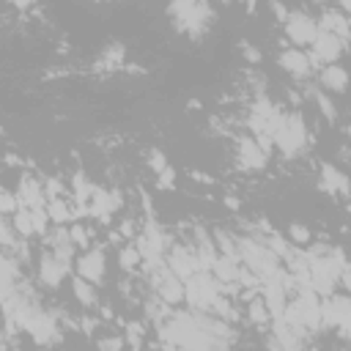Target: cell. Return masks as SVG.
I'll return each mask as SVG.
<instances>
[{
    "instance_id": "obj_38",
    "label": "cell",
    "mask_w": 351,
    "mask_h": 351,
    "mask_svg": "<svg viewBox=\"0 0 351 351\" xmlns=\"http://www.w3.org/2000/svg\"><path fill=\"white\" fill-rule=\"evenodd\" d=\"M244 5H247V8L252 11V8H255V0H244Z\"/></svg>"
},
{
    "instance_id": "obj_36",
    "label": "cell",
    "mask_w": 351,
    "mask_h": 351,
    "mask_svg": "<svg viewBox=\"0 0 351 351\" xmlns=\"http://www.w3.org/2000/svg\"><path fill=\"white\" fill-rule=\"evenodd\" d=\"M121 233H123V236H129V233H134V228H132V222H123V225H121Z\"/></svg>"
},
{
    "instance_id": "obj_16",
    "label": "cell",
    "mask_w": 351,
    "mask_h": 351,
    "mask_svg": "<svg viewBox=\"0 0 351 351\" xmlns=\"http://www.w3.org/2000/svg\"><path fill=\"white\" fill-rule=\"evenodd\" d=\"M44 197H47V192H44L33 178H22V181H19V206L41 208V206H44Z\"/></svg>"
},
{
    "instance_id": "obj_32",
    "label": "cell",
    "mask_w": 351,
    "mask_h": 351,
    "mask_svg": "<svg viewBox=\"0 0 351 351\" xmlns=\"http://www.w3.org/2000/svg\"><path fill=\"white\" fill-rule=\"evenodd\" d=\"M173 178H176V176H173V170H170V167H165V170L159 173V186H165V189H167V186H173Z\"/></svg>"
},
{
    "instance_id": "obj_23",
    "label": "cell",
    "mask_w": 351,
    "mask_h": 351,
    "mask_svg": "<svg viewBox=\"0 0 351 351\" xmlns=\"http://www.w3.org/2000/svg\"><path fill=\"white\" fill-rule=\"evenodd\" d=\"M247 313H250V321H252V324H266V321L271 318V313H269V307H266V302H263V299L250 302Z\"/></svg>"
},
{
    "instance_id": "obj_4",
    "label": "cell",
    "mask_w": 351,
    "mask_h": 351,
    "mask_svg": "<svg viewBox=\"0 0 351 351\" xmlns=\"http://www.w3.org/2000/svg\"><path fill=\"white\" fill-rule=\"evenodd\" d=\"M239 261L250 269V271H255V274H261V277H266L269 271H274L280 263V255L266 244V241H261V239H239Z\"/></svg>"
},
{
    "instance_id": "obj_30",
    "label": "cell",
    "mask_w": 351,
    "mask_h": 351,
    "mask_svg": "<svg viewBox=\"0 0 351 351\" xmlns=\"http://www.w3.org/2000/svg\"><path fill=\"white\" fill-rule=\"evenodd\" d=\"M148 165L154 167V173H162V170L167 167V159H165V154H162V151H156V148H154V151L148 154Z\"/></svg>"
},
{
    "instance_id": "obj_35",
    "label": "cell",
    "mask_w": 351,
    "mask_h": 351,
    "mask_svg": "<svg viewBox=\"0 0 351 351\" xmlns=\"http://www.w3.org/2000/svg\"><path fill=\"white\" fill-rule=\"evenodd\" d=\"M244 55H247L250 60H258V52H255V49H252V47L247 44V41H244Z\"/></svg>"
},
{
    "instance_id": "obj_9",
    "label": "cell",
    "mask_w": 351,
    "mask_h": 351,
    "mask_svg": "<svg viewBox=\"0 0 351 351\" xmlns=\"http://www.w3.org/2000/svg\"><path fill=\"white\" fill-rule=\"evenodd\" d=\"M156 291L162 296V302L167 304H178L184 299V282L178 274H173L170 269H162L156 266Z\"/></svg>"
},
{
    "instance_id": "obj_10",
    "label": "cell",
    "mask_w": 351,
    "mask_h": 351,
    "mask_svg": "<svg viewBox=\"0 0 351 351\" xmlns=\"http://www.w3.org/2000/svg\"><path fill=\"white\" fill-rule=\"evenodd\" d=\"M38 274H41V282H44V285L58 288V285L63 282V277L69 274V263H66V261H60L55 252H47V255H41Z\"/></svg>"
},
{
    "instance_id": "obj_37",
    "label": "cell",
    "mask_w": 351,
    "mask_h": 351,
    "mask_svg": "<svg viewBox=\"0 0 351 351\" xmlns=\"http://www.w3.org/2000/svg\"><path fill=\"white\" fill-rule=\"evenodd\" d=\"M30 3H33V0H14V5H16V8H27Z\"/></svg>"
},
{
    "instance_id": "obj_34",
    "label": "cell",
    "mask_w": 351,
    "mask_h": 351,
    "mask_svg": "<svg viewBox=\"0 0 351 351\" xmlns=\"http://www.w3.org/2000/svg\"><path fill=\"white\" fill-rule=\"evenodd\" d=\"M271 8H274V14H277V16H280V19H282V22H285V19H288V11H285V8H282V3H277V0H274V3H271Z\"/></svg>"
},
{
    "instance_id": "obj_31",
    "label": "cell",
    "mask_w": 351,
    "mask_h": 351,
    "mask_svg": "<svg viewBox=\"0 0 351 351\" xmlns=\"http://www.w3.org/2000/svg\"><path fill=\"white\" fill-rule=\"evenodd\" d=\"M0 208H3L5 214H14V211L19 208V197H14L11 192H3V197H0Z\"/></svg>"
},
{
    "instance_id": "obj_5",
    "label": "cell",
    "mask_w": 351,
    "mask_h": 351,
    "mask_svg": "<svg viewBox=\"0 0 351 351\" xmlns=\"http://www.w3.org/2000/svg\"><path fill=\"white\" fill-rule=\"evenodd\" d=\"M184 299L195 307V310H214L217 299H219V285L211 280V274L206 269H197L192 277L184 280Z\"/></svg>"
},
{
    "instance_id": "obj_3",
    "label": "cell",
    "mask_w": 351,
    "mask_h": 351,
    "mask_svg": "<svg viewBox=\"0 0 351 351\" xmlns=\"http://www.w3.org/2000/svg\"><path fill=\"white\" fill-rule=\"evenodd\" d=\"M271 140H274V145H277L285 156H296V154L307 145V126H304L302 115H299V112L280 115Z\"/></svg>"
},
{
    "instance_id": "obj_21",
    "label": "cell",
    "mask_w": 351,
    "mask_h": 351,
    "mask_svg": "<svg viewBox=\"0 0 351 351\" xmlns=\"http://www.w3.org/2000/svg\"><path fill=\"white\" fill-rule=\"evenodd\" d=\"M71 288H74V296H77V302H80V304H85V307L96 304V291H93L90 280H85V277H77V280L71 282Z\"/></svg>"
},
{
    "instance_id": "obj_27",
    "label": "cell",
    "mask_w": 351,
    "mask_h": 351,
    "mask_svg": "<svg viewBox=\"0 0 351 351\" xmlns=\"http://www.w3.org/2000/svg\"><path fill=\"white\" fill-rule=\"evenodd\" d=\"M313 99H315V104H318V110H321V115H324V118H329V121H335V118H337L335 104L326 99V93H321V90H318V93H313Z\"/></svg>"
},
{
    "instance_id": "obj_1",
    "label": "cell",
    "mask_w": 351,
    "mask_h": 351,
    "mask_svg": "<svg viewBox=\"0 0 351 351\" xmlns=\"http://www.w3.org/2000/svg\"><path fill=\"white\" fill-rule=\"evenodd\" d=\"M162 337L170 346H178V348H217V346H228L230 343L225 324L206 318L203 310H197V313H176L162 326Z\"/></svg>"
},
{
    "instance_id": "obj_14",
    "label": "cell",
    "mask_w": 351,
    "mask_h": 351,
    "mask_svg": "<svg viewBox=\"0 0 351 351\" xmlns=\"http://www.w3.org/2000/svg\"><path fill=\"white\" fill-rule=\"evenodd\" d=\"M280 66H282L288 74H293V77H307L310 69H313V60H310L302 49H285V52L280 55Z\"/></svg>"
},
{
    "instance_id": "obj_12",
    "label": "cell",
    "mask_w": 351,
    "mask_h": 351,
    "mask_svg": "<svg viewBox=\"0 0 351 351\" xmlns=\"http://www.w3.org/2000/svg\"><path fill=\"white\" fill-rule=\"evenodd\" d=\"M170 271L173 274H178L181 280H186V277H192L197 269H200V263H197V255L195 252H189L186 247H173V252H170Z\"/></svg>"
},
{
    "instance_id": "obj_8",
    "label": "cell",
    "mask_w": 351,
    "mask_h": 351,
    "mask_svg": "<svg viewBox=\"0 0 351 351\" xmlns=\"http://www.w3.org/2000/svg\"><path fill=\"white\" fill-rule=\"evenodd\" d=\"M239 162H241V167H247V170H263L266 162H269V151H266L258 140L241 137V140H239Z\"/></svg>"
},
{
    "instance_id": "obj_20",
    "label": "cell",
    "mask_w": 351,
    "mask_h": 351,
    "mask_svg": "<svg viewBox=\"0 0 351 351\" xmlns=\"http://www.w3.org/2000/svg\"><path fill=\"white\" fill-rule=\"evenodd\" d=\"M14 228H16L19 236H30V233H36V228H33V208L19 206V208L14 211Z\"/></svg>"
},
{
    "instance_id": "obj_7",
    "label": "cell",
    "mask_w": 351,
    "mask_h": 351,
    "mask_svg": "<svg viewBox=\"0 0 351 351\" xmlns=\"http://www.w3.org/2000/svg\"><path fill=\"white\" fill-rule=\"evenodd\" d=\"M282 25L293 44H313V38L318 36V25L307 14H288V19Z\"/></svg>"
},
{
    "instance_id": "obj_6",
    "label": "cell",
    "mask_w": 351,
    "mask_h": 351,
    "mask_svg": "<svg viewBox=\"0 0 351 351\" xmlns=\"http://www.w3.org/2000/svg\"><path fill=\"white\" fill-rule=\"evenodd\" d=\"M167 11L176 19V25L189 33H200L211 19V8L206 0H170Z\"/></svg>"
},
{
    "instance_id": "obj_25",
    "label": "cell",
    "mask_w": 351,
    "mask_h": 351,
    "mask_svg": "<svg viewBox=\"0 0 351 351\" xmlns=\"http://www.w3.org/2000/svg\"><path fill=\"white\" fill-rule=\"evenodd\" d=\"M288 239H291L296 247H304V244H310V230H307L304 225L293 222V225L288 228Z\"/></svg>"
},
{
    "instance_id": "obj_11",
    "label": "cell",
    "mask_w": 351,
    "mask_h": 351,
    "mask_svg": "<svg viewBox=\"0 0 351 351\" xmlns=\"http://www.w3.org/2000/svg\"><path fill=\"white\" fill-rule=\"evenodd\" d=\"M340 41H343L340 36H335V33H329V30H318V36L313 38V52H315V58L324 60V63H332V60L340 55V49H343Z\"/></svg>"
},
{
    "instance_id": "obj_26",
    "label": "cell",
    "mask_w": 351,
    "mask_h": 351,
    "mask_svg": "<svg viewBox=\"0 0 351 351\" xmlns=\"http://www.w3.org/2000/svg\"><path fill=\"white\" fill-rule=\"evenodd\" d=\"M140 258H143V252H140L137 247H123L121 255H118V261H121L123 269H134V266L140 263Z\"/></svg>"
},
{
    "instance_id": "obj_29",
    "label": "cell",
    "mask_w": 351,
    "mask_h": 351,
    "mask_svg": "<svg viewBox=\"0 0 351 351\" xmlns=\"http://www.w3.org/2000/svg\"><path fill=\"white\" fill-rule=\"evenodd\" d=\"M69 236H71V241H74L77 247H88V239H90V230H88V228H82V225H74V228L69 230Z\"/></svg>"
},
{
    "instance_id": "obj_22",
    "label": "cell",
    "mask_w": 351,
    "mask_h": 351,
    "mask_svg": "<svg viewBox=\"0 0 351 351\" xmlns=\"http://www.w3.org/2000/svg\"><path fill=\"white\" fill-rule=\"evenodd\" d=\"M47 211H49V219H52V222H58V225H63V222H69V219H71V208H69V206H66V200H60V197H49Z\"/></svg>"
},
{
    "instance_id": "obj_17",
    "label": "cell",
    "mask_w": 351,
    "mask_h": 351,
    "mask_svg": "<svg viewBox=\"0 0 351 351\" xmlns=\"http://www.w3.org/2000/svg\"><path fill=\"white\" fill-rule=\"evenodd\" d=\"M214 274L222 280V282H239V274H241V263L236 255H217L214 261Z\"/></svg>"
},
{
    "instance_id": "obj_19",
    "label": "cell",
    "mask_w": 351,
    "mask_h": 351,
    "mask_svg": "<svg viewBox=\"0 0 351 351\" xmlns=\"http://www.w3.org/2000/svg\"><path fill=\"white\" fill-rule=\"evenodd\" d=\"M321 22H324V30H329V33H335V36H340V38L351 36V25H348V19H346L343 14H337V11H326Z\"/></svg>"
},
{
    "instance_id": "obj_13",
    "label": "cell",
    "mask_w": 351,
    "mask_h": 351,
    "mask_svg": "<svg viewBox=\"0 0 351 351\" xmlns=\"http://www.w3.org/2000/svg\"><path fill=\"white\" fill-rule=\"evenodd\" d=\"M77 271L80 277L90 280V282H99L104 277V252L101 250H88L85 255L77 258Z\"/></svg>"
},
{
    "instance_id": "obj_24",
    "label": "cell",
    "mask_w": 351,
    "mask_h": 351,
    "mask_svg": "<svg viewBox=\"0 0 351 351\" xmlns=\"http://www.w3.org/2000/svg\"><path fill=\"white\" fill-rule=\"evenodd\" d=\"M88 195H93V186L85 181L82 173H77V176H74V197H77V203H85Z\"/></svg>"
},
{
    "instance_id": "obj_28",
    "label": "cell",
    "mask_w": 351,
    "mask_h": 351,
    "mask_svg": "<svg viewBox=\"0 0 351 351\" xmlns=\"http://www.w3.org/2000/svg\"><path fill=\"white\" fill-rule=\"evenodd\" d=\"M47 222H49V211H47L44 206H41V208H33V228H36L38 236L47 233Z\"/></svg>"
},
{
    "instance_id": "obj_2",
    "label": "cell",
    "mask_w": 351,
    "mask_h": 351,
    "mask_svg": "<svg viewBox=\"0 0 351 351\" xmlns=\"http://www.w3.org/2000/svg\"><path fill=\"white\" fill-rule=\"evenodd\" d=\"M282 318L288 324H293L299 332L302 329H318L321 326V299H318V293L313 288H302L299 296L291 304H285Z\"/></svg>"
},
{
    "instance_id": "obj_18",
    "label": "cell",
    "mask_w": 351,
    "mask_h": 351,
    "mask_svg": "<svg viewBox=\"0 0 351 351\" xmlns=\"http://www.w3.org/2000/svg\"><path fill=\"white\" fill-rule=\"evenodd\" d=\"M321 82H324V88L326 90H335V93H343L346 88H348V71L343 69V66H324V71H321Z\"/></svg>"
},
{
    "instance_id": "obj_33",
    "label": "cell",
    "mask_w": 351,
    "mask_h": 351,
    "mask_svg": "<svg viewBox=\"0 0 351 351\" xmlns=\"http://www.w3.org/2000/svg\"><path fill=\"white\" fill-rule=\"evenodd\" d=\"M99 346H101V348H121V346H123V340H121V337H101V340H99Z\"/></svg>"
},
{
    "instance_id": "obj_15",
    "label": "cell",
    "mask_w": 351,
    "mask_h": 351,
    "mask_svg": "<svg viewBox=\"0 0 351 351\" xmlns=\"http://www.w3.org/2000/svg\"><path fill=\"white\" fill-rule=\"evenodd\" d=\"M321 186H324L326 192L351 195V181H348L335 165H321Z\"/></svg>"
}]
</instances>
